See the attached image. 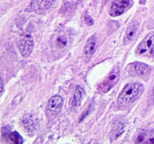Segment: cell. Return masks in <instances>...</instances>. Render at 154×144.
<instances>
[{
    "mask_svg": "<svg viewBox=\"0 0 154 144\" xmlns=\"http://www.w3.org/2000/svg\"><path fill=\"white\" fill-rule=\"evenodd\" d=\"M85 21L89 26H91L94 23V22H93V20L92 19V17H90V16H88V15H87V16H85Z\"/></svg>",
    "mask_w": 154,
    "mask_h": 144,
    "instance_id": "obj_15",
    "label": "cell"
},
{
    "mask_svg": "<svg viewBox=\"0 0 154 144\" xmlns=\"http://www.w3.org/2000/svg\"><path fill=\"white\" fill-rule=\"evenodd\" d=\"M120 75V64H117L111 69V71L104 78L101 83L99 84L98 89L102 92H107L113 88L119 81Z\"/></svg>",
    "mask_w": 154,
    "mask_h": 144,
    "instance_id": "obj_2",
    "label": "cell"
},
{
    "mask_svg": "<svg viewBox=\"0 0 154 144\" xmlns=\"http://www.w3.org/2000/svg\"><path fill=\"white\" fill-rule=\"evenodd\" d=\"M98 47V40L96 35H93L87 40L84 46V52L86 55L91 56L95 53Z\"/></svg>",
    "mask_w": 154,
    "mask_h": 144,
    "instance_id": "obj_10",
    "label": "cell"
},
{
    "mask_svg": "<svg viewBox=\"0 0 154 144\" xmlns=\"http://www.w3.org/2000/svg\"><path fill=\"white\" fill-rule=\"evenodd\" d=\"M23 124L25 125L26 128L29 130V131H32V130H35V120L33 119L32 116H27L23 119Z\"/></svg>",
    "mask_w": 154,
    "mask_h": 144,
    "instance_id": "obj_13",
    "label": "cell"
},
{
    "mask_svg": "<svg viewBox=\"0 0 154 144\" xmlns=\"http://www.w3.org/2000/svg\"><path fill=\"white\" fill-rule=\"evenodd\" d=\"M132 66L135 73L136 74L140 75V76L147 74H148L150 71V66L147 65V64H144V63L135 62L132 63Z\"/></svg>",
    "mask_w": 154,
    "mask_h": 144,
    "instance_id": "obj_11",
    "label": "cell"
},
{
    "mask_svg": "<svg viewBox=\"0 0 154 144\" xmlns=\"http://www.w3.org/2000/svg\"><path fill=\"white\" fill-rule=\"evenodd\" d=\"M9 139L11 140V142L14 144H22L23 142V140L22 136L17 131L11 132L10 136H9Z\"/></svg>",
    "mask_w": 154,
    "mask_h": 144,
    "instance_id": "obj_14",
    "label": "cell"
},
{
    "mask_svg": "<svg viewBox=\"0 0 154 144\" xmlns=\"http://www.w3.org/2000/svg\"><path fill=\"white\" fill-rule=\"evenodd\" d=\"M133 4L132 0H116L113 2L110 8V14L112 16H120Z\"/></svg>",
    "mask_w": 154,
    "mask_h": 144,
    "instance_id": "obj_4",
    "label": "cell"
},
{
    "mask_svg": "<svg viewBox=\"0 0 154 144\" xmlns=\"http://www.w3.org/2000/svg\"><path fill=\"white\" fill-rule=\"evenodd\" d=\"M33 47H34V40L30 34H26L23 38L21 39L18 44L20 52L23 57L29 56Z\"/></svg>",
    "mask_w": 154,
    "mask_h": 144,
    "instance_id": "obj_5",
    "label": "cell"
},
{
    "mask_svg": "<svg viewBox=\"0 0 154 144\" xmlns=\"http://www.w3.org/2000/svg\"><path fill=\"white\" fill-rule=\"evenodd\" d=\"M84 96H85V92H84V89L80 86H77L76 88H75V94H74L73 100H72V106H79Z\"/></svg>",
    "mask_w": 154,
    "mask_h": 144,
    "instance_id": "obj_12",
    "label": "cell"
},
{
    "mask_svg": "<svg viewBox=\"0 0 154 144\" xmlns=\"http://www.w3.org/2000/svg\"><path fill=\"white\" fill-rule=\"evenodd\" d=\"M139 55H149L154 58V32H150L141 40L136 50Z\"/></svg>",
    "mask_w": 154,
    "mask_h": 144,
    "instance_id": "obj_3",
    "label": "cell"
},
{
    "mask_svg": "<svg viewBox=\"0 0 154 144\" xmlns=\"http://www.w3.org/2000/svg\"><path fill=\"white\" fill-rule=\"evenodd\" d=\"M63 98L59 94L52 96L48 100V108L50 111L54 112H58L61 110L63 106Z\"/></svg>",
    "mask_w": 154,
    "mask_h": 144,
    "instance_id": "obj_9",
    "label": "cell"
},
{
    "mask_svg": "<svg viewBox=\"0 0 154 144\" xmlns=\"http://www.w3.org/2000/svg\"><path fill=\"white\" fill-rule=\"evenodd\" d=\"M56 0H32L30 7L32 10L35 12L43 11L51 8Z\"/></svg>",
    "mask_w": 154,
    "mask_h": 144,
    "instance_id": "obj_6",
    "label": "cell"
},
{
    "mask_svg": "<svg viewBox=\"0 0 154 144\" xmlns=\"http://www.w3.org/2000/svg\"><path fill=\"white\" fill-rule=\"evenodd\" d=\"M1 87H2V89H1V95H2L3 93V92H4V83H3L2 79H1Z\"/></svg>",
    "mask_w": 154,
    "mask_h": 144,
    "instance_id": "obj_16",
    "label": "cell"
},
{
    "mask_svg": "<svg viewBox=\"0 0 154 144\" xmlns=\"http://www.w3.org/2000/svg\"><path fill=\"white\" fill-rule=\"evenodd\" d=\"M138 26H139V22L137 20H133L132 22H130L129 26L127 27L124 40H123V43L125 44H129V42L133 40L138 29Z\"/></svg>",
    "mask_w": 154,
    "mask_h": 144,
    "instance_id": "obj_8",
    "label": "cell"
},
{
    "mask_svg": "<svg viewBox=\"0 0 154 144\" xmlns=\"http://www.w3.org/2000/svg\"><path fill=\"white\" fill-rule=\"evenodd\" d=\"M135 143L154 144V130H143L140 131Z\"/></svg>",
    "mask_w": 154,
    "mask_h": 144,
    "instance_id": "obj_7",
    "label": "cell"
},
{
    "mask_svg": "<svg viewBox=\"0 0 154 144\" xmlns=\"http://www.w3.org/2000/svg\"><path fill=\"white\" fill-rule=\"evenodd\" d=\"M144 86L141 82H129L124 86L119 94V104H129L135 102L144 92Z\"/></svg>",
    "mask_w": 154,
    "mask_h": 144,
    "instance_id": "obj_1",
    "label": "cell"
},
{
    "mask_svg": "<svg viewBox=\"0 0 154 144\" xmlns=\"http://www.w3.org/2000/svg\"><path fill=\"white\" fill-rule=\"evenodd\" d=\"M153 100H154V87L153 88Z\"/></svg>",
    "mask_w": 154,
    "mask_h": 144,
    "instance_id": "obj_17",
    "label": "cell"
}]
</instances>
